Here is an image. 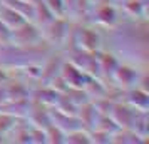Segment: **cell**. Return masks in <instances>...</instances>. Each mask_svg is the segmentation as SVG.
I'll use <instances>...</instances> for the list:
<instances>
[{
    "mask_svg": "<svg viewBox=\"0 0 149 144\" xmlns=\"http://www.w3.org/2000/svg\"><path fill=\"white\" fill-rule=\"evenodd\" d=\"M122 19V12L119 5L116 3H106V2H95L91 7V24H94L101 29L116 27Z\"/></svg>",
    "mask_w": 149,
    "mask_h": 144,
    "instance_id": "obj_1",
    "label": "cell"
},
{
    "mask_svg": "<svg viewBox=\"0 0 149 144\" xmlns=\"http://www.w3.org/2000/svg\"><path fill=\"white\" fill-rule=\"evenodd\" d=\"M69 27H70V17H67V15L54 17L49 24L40 27L42 39L45 42H49L54 49H61L69 34Z\"/></svg>",
    "mask_w": 149,
    "mask_h": 144,
    "instance_id": "obj_2",
    "label": "cell"
},
{
    "mask_svg": "<svg viewBox=\"0 0 149 144\" xmlns=\"http://www.w3.org/2000/svg\"><path fill=\"white\" fill-rule=\"evenodd\" d=\"M77 47L89 52H97L102 47L101 27L89 22H77Z\"/></svg>",
    "mask_w": 149,
    "mask_h": 144,
    "instance_id": "obj_3",
    "label": "cell"
},
{
    "mask_svg": "<svg viewBox=\"0 0 149 144\" xmlns=\"http://www.w3.org/2000/svg\"><path fill=\"white\" fill-rule=\"evenodd\" d=\"M65 62V54L62 49H52L45 59L40 62V77L37 82L42 84H49L54 77H57L61 74L62 64Z\"/></svg>",
    "mask_w": 149,
    "mask_h": 144,
    "instance_id": "obj_4",
    "label": "cell"
},
{
    "mask_svg": "<svg viewBox=\"0 0 149 144\" xmlns=\"http://www.w3.org/2000/svg\"><path fill=\"white\" fill-rule=\"evenodd\" d=\"M40 40H42V30L32 20H25L22 22L20 25H17L15 29H12L10 44H15V45H34V44H37Z\"/></svg>",
    "mask_w": 149,
    "mask_h": 144,
    "instance_id": "obj_5",
    "label": "cell"
},
{
    "mask_svg": "<svg viewBox=\"0 0 149 144\" xmlns=\"http://www.w3.org/2000/svg\"><path fill=\"white\" fill-rule=\"evenodd\" d=\"M144 69L137 67L134 64H129V62H121L117 69H116L114 76H112V82H116L119 87L122 89H129L137 84L139 81V76Z\"/></svg>",
    "mask_w": 149,
    "mask_h": 144,
    "instance_id": "obj_6",
    "label": "cell"
},
{
    "mask_svg": "<svg viewBox=\"0 0 149 144\" xmlns=\"http://www.w3.org/2000/svg\"><path fill=\"white\" fill-rule=\"evenodd\" d=\"M25 119H27L32 126H37V127L45 129L49 124L52 122V117H50V106L42 104V102H39V101H35V99H30L27 114H25Z\"/></svg>",
    "mask_w": 149,
    "mask_h": 144,
    "instance_id": "obj_7",
    "label": "cell"
},
{
    "mask_svg": "<svg viewBox=\"0 0 149 144\" xmlns=\"http://www.w3.org/2000/svg\"><path fill=\"white\" fill-rule=\"evenodd\" d=\"M95 54H97V61H99V69H101V79L106 81V82L112 81L116 69L121 64L119 57L111 49H106V47H101Z\"/></svg>",
    "mask_w": 149,
    "mask_h": 144,
    "instance_id": "obj_8",
    "label": "cell"
},
{
    "mask_svg": "<svg viewBox=\"0 0 149 144\" xmlns=\"http://www.w3.org/2000/svg\"><path fill=\"white\" fill-rule=\"evenodd\" d=\"M61 76H62V79L69 84V87H84L86 82L89 81V77H91L89 74H86L82 69H79L75 64H72V62L67 61V59L62 64Z\"/></svg>",
    "mask_w": 149,
    "mask_h": 144,
    "instance_id": "obj_9",
    "label": "cell"
},
{
    "mask_svg": "<svg viewBox=\"0 0 149 144\" xmlns=\"http://www.w3.org/2000/svg\"><path fill=\"white\" fill-rule=\"evenodd\" d=\"M117 5L124 17L148 19V0H119Z\"/></svg>",
    "mask_w": 149,
    "mask_h": 144,
    "instance_id": "obj_10",
    "label": "cell"
},
{
    "mask_svg": "<svg viewBox=\"0 0 149 144\" xmlns=\"http://www.w3.org/2000/svg\"><path fill=\"white\" fill-rule=\"evenodd\" d=\"M122 101H126L129 106H132V107H136V109H139V111L149 109V92L141 89V87H137V86L124 89Z\"/></svg>",
    "mask_w": 149,
    "mask_h": 144,
    "instance_id": "obj_11",
    "label": "cell"
},
{
    "mask_svg": "<svg viewBox=\"0 0 149 144\" xmlns=\"http://www.w3.org/2000/svg\"><path fill=\"white\" fill-rule=\"evenodd\" d=\"M59 94H61V92H57L50 84L35 82L34 86H32V89H30V99H35V101H39V102H42V104H47L50 107L55 104Z\"/></svg>",
    "mask_w": 149,
    "mask_h": 144,
    "instance_id": "obj_12",
    "label": "cell"
},
{
    "mask_svg": "<svg viewBox=\"0 0 149 144\" xmlns=\"http://www.w3.org/2000/svg\"><path fill=\"white\" fill-rule=\"evenodd\" d=\"M50 117H52V122L57 127H61L65 134L70 132V131H74V129L82 127L81 121H79V117L75 116V114H65V112H61V111L55 109V107H50Z\"/></svg>",
    "mask_w": 149,
    "mask_h": 144,
    "instance_id": "obj_13",
    "label": "cell"
},
{
    "mask_svg": "<svg viewBox=\"0 0 149 144\" xmlns=\"http://www.w3.org/2000/svg\"><path fill=\"white\" fill-rule=\"evenodd\" d=\"M75 116L79 117V121H81L84 129L91 131L92 127H94L95 119H97V116H99V112H97V109L94 107L92 101H87V102L81 104V106L77 107V114H75Z\"/></svg>",
    "mask_w": 149,
    "mask_h": 144,
    "instance_id": "obj_14",
    "label": "cell"
},
{
    "mask_svg": "<svg viewBox=\"0 0 149 144\" xmlns=\"http://www.w3.org/2000/svg\"><path fill=\"white\" fill-rule=\"evenodd\" d=\"M141 144L146 143V139L141 137L134 129L131 127H119L112 134V144Z\"/></svg>",
    "mask_w": 149,
    "mask_h": 144,
    "instance_id": "obj_15",
    "label": "cell"
},
{
    "mask_svg": "<svg viewBox=\"0 0 149 144\" xmlns=\"http://www.w3.org/2000/svg\"><path fill=\"white\" fill-rule=\"evenodd\" d=\"M54 17L55 15L52 14V10L45 5L44 0H35L34 2V19H32L34 24H37L39 27H44V25L49 24Z\"/></svg>",
    "mask_w": 149,
    "mask_h": 144,
    "instance_id": "obj_16",
    "label": "cell"
},
{
    "mask_svg": "<svg viewBox=\"0 0 149 144\" xmlns=\"http://www.w3.org/2000/svg\"><path fill=\"white\" fill-rule=\"evenodd\" d=\"M0 20L3 24H7L10 29H15L17 25H20L22 22H25V19L17 10H14L12 7H8L7 3L2 2V5H0Z\"/></svg>",
    "mask_w": 149,
    "mask_h": 144,
    "instance_id": "obj_17",
    "label": "cell"
},
{
    "mask_svg": "<svg viewBox=\"0 0 149 144\" xmlns=\"http://www.w3.org/2000/svg\"><path fill=\"white\" fill-rule=\"evenodd\" d=\"M92 129L104 131V132H109V134L112 136L116 131L119 129V124L116 122L109 114H99L97 119H95V124H94V127H92Z\"/></svg>",
    "mask_w": 149,
    "mask_h": 144,
    "instance_id": "obj_18",
    "label": "cell"
},
{
    "mask_svg": "<svg viewBox=\"0 0 149 144\" xmlns=\"http://www.w3.org/2000/svg\"><path fill=\"white\" fill-rule=\"evenodd\" d=\"M65 143L67 144H91V136L89 131L84 127L74 129L65 134Z\"/></svg>",
    "mask_w": 149,
    "mask_h": 144,
    "instance_id": "obj_19",
    "label": "cell"
},
{
    "mask_svg": "<svg viewBox=\"0 0 149 144\" xmlns=\"http://www.w3.org/2000/svg\"><path fill=\"white\" fill-rule=\"evenodd\" d=\"M44 131H45V137H47L49 144H62V143H65V132H64L61 127H57L54 122H50Z\"/></svg>",
    "mask_w": 149,
    "mask_h": 144,
    "instance_id": "obj_20",
    "label": "cell"
},
{
    "mask_svg": "<svg viewBox=\"0 0 149 144\" xmlns=\"http://www.w3.org/2000/svg\"><path fill=\"white\" fill-rule=\"evenodd\" d=\"M44 2H45V5L52 10V14H54L55 17H64V15H67V8H65V2H64V0H44Z\"/></svg>",
    "mask_w": 149,
    "mask_h": 144,
    "instance_id": "obj_21",
    "label": "cell"
},
{
    "mask_svg": "<svg viewBox=\"0 0 149 144\" xmlns=\"http://www.w3.org/2000/svg\"><path fill=\"white\" fill-rule=\"evenodd\" d=\"M30 144H47L45 131L42 127H37V126L30 124Z\"/></svg>",
    "mask_w": 149,
    "mask_h": 144,
    "instance_id": "obj_22",
    "label": "cell"
},
{
    "mask_svg": "<svg viewBox=\"0 0 149 144\" xmlns=\"http://www.w3.org/2000/svg\"><path fill=\"white\" fill-rule=\"evenodd\" d=\"M10 37H12V29L0 20V44H10Z\"/></svg>",
    "mask_w": 149,
    "mask_h": 144,
    "instance_id": "obj_23",
    "label": "cell"
},
{
    "mask_svg": "<svg viewBox=\"0 0 149 144\" xmlns=\"http://www.w3.org/2000/svg\"><path fill=\"white\" fill-rule=\"evenodd\" d=\"M95 2H99V0H91V3H92V5H94Z\"/></svg>",
    "mask_w": 149,
    "mask_h": 144,
    "instance_id": "obj_24",
    "label": "cell"
},
{
    "mask_svg": "<svg viewBox=\"0 0 149 144\" xmlns=\"http://www.w3.org/2000/svg\"><path fill=\"white\" fill-rule=\"evenodd\" d=\"M27 2H35V0H27Z\"/></svg>",
    "mask_w": 149,
    "mask_h": 144,
    "instance_id": "obj_25",
    "label": "cell"
},
{
    "mask_svg": "<svg viewBox=\"0 0 149 144\" xmlns=\"http://www.w3.org/2000/svg\"><path fill=\"white\" fill-rule=\"evenodd\" d=\"M0 5H2V0H0Z\"/></svg>",
    "mask_w": 149,
    "mask_h": 144,
    "instance_id": "obj_26",
    "label": "cell"
}]
</instances>
